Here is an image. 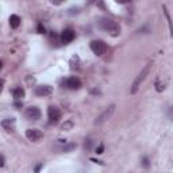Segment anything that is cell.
Segmentation results:
<instances>
[{
    "label": "cell",
    "mask_w": 173,
    "mask_h": 173,
    "mask_svg": "<svg viewBox=\"0 0 173 173\" xmlns=\"http://www.w3.org/2000/svg\"><path fill=\"white\" fill-rule=\"evenodd\" d=\"M14 106H15V107H18V108H20V107H23V103H19V102H16V103H15Z\"/></svg>",
    "instance_id": "obj_26"
},
{
    "label": "cell",
    "mask_w": 173,
    "mask_h": 173,
    "mask_svg": "<svg viewBox=\"0 0 173 173\" xmlns=\"http://www.w3.org/2000/svg\"><path fill=\"white\" fill-rule=\"evenodd\" d=\"M143 165H145V168L149 166V160H147V158H143Z\"/></svg>",
    "instance_id": "obj_25"
},
{
    "label": "cell",
    "mask_w": 173,
    "mask_h": 173,
    "mask_svg": "<svg viewBox=\"0 0 173 173\" xmlns=\"http://www.w3.org/2000/svg\"><path fill=\"white\" fill-rule=\"evenodd\" d=\"M20 24V18L18 16V15H11L10 16V26L12 27V29H18Z\"/></svg>",
    "instance_id": "obj_14"
},
{
    "label": "cell",
    "mask_w": 173,
    "mask_h": 173,
    "mask_svg": "<svg viewBox=\"0 0 173 173\" xmlns=\"http://www.w3.org/2000/svg\"><path fill=\"white\" fill-rule=\"evenodd\" d=\"M162 10H164V15H165L166 20H168V24H169V31H171V37L173 38V22H172V19H171V15H169L168 10H166V5H164Z\"/></svg>",
    "instance_id": "obj_13"
},
{
    "label": "cell",
    "mask_w": 173,
    "mask_h": 173,
    "mask_svg": "<svg viewBox=\"0 0 173 173\" xmlns=\"http://www.w3.org/2000/svg\"><path fill=\"white\" fill-rule=\"evenodd\" d=\"M39 169H41V165H37V168H35V171H37V172H39Z\"/></svg>",
    "instance_id": "obj_28"
},
{
    "label": "cell",
    "mask_w": 173,
    "mask_h": 173,
    "mask_svg": "<svg viewBox=\"0 0 173 173\" xmlns=\"http://www.w3.org/2000/svg\"><path fill=\"white\" fill-rule=\"evenodd\" d=\"M24 95H26V92H24V89L22 87H18V88H15V89L12 91V96H14L16 100L23 99Z\"/></svg>",
    "instance_id": "obj_12"
},
{
    "label": "cell",
    "mask_w": 173,
    "mask_h": 173,
    "mask_svg": "<svg viewBox=\"0 0 173 173\" xmlns=\"http://www.w3.org/2000/svg\"><path fill=\"white\" fill-rule=\"evenodd\" d=\"M152 62H149V64H146L145 67L142 68V70L138 73V76L135 77V80H134V83H133V85H131V89H130V92L131 93H137V91L139 89V87H141V84L143 83V80L146 78V76L149 74V72H150V69H152Z\"/></svg>",
    "instance_id": "obj_2"
},
{
    "label": "cell",
    "mask_w": 173,
    "mask_h": 173,
    "mask_svg": "<svg viewBox=\"0 0 173 173\" xmlns=\"http://www.w3.org/2000/svg\"><path fill=\"white\" fill-rule=\"evenodd\" d=\"M115 107H116L115 104H111L110 107H107V108L104 110V111H103L102 114H100V115L96 118L95 124H96V126H100V124L106 123V122L108 121V119L112 116V114H114V112H115Z\"/></svg>",
    "instance_id": "obj_4"
},
{
    "label": "cell",
    "mask_w": 173,
    "mask_h": 173,
    "mask_svg": "<svg viewBox=\"0 0 173 173\" xmlns=\"http://www.w3.org/2000/svg\"><path fill=\"white\" fill-rule=\"evenodd\" d=\"M62 85L68 89H72V91H76V89H80L81 88V80L76 76H72V77H68L67 80L62 83Z\"/></svg>",
    "instance_id": "obj_5"
},
{
    "label": "cell",
    "mask_w": 173,
    "mask_h": 173,
    "mask_svg": "<svg viewBox=\"0 0 173 173\" xmlns=\"http://www.w3.org/2000/svg\"><path fill=\"white\" fill-rule=\"evenodd\" d=\"M73 149H76V143H67L65 142V145L61 147V152L68 153V152H72Z\"/></svg>",
    "instance_id": "obj_16"
},
{
    "label": "cell",
    "mask_w": 173,
    "mask_h": 173,
    "mask_svg": "<svg viewBox=\"0 0 173 173\" xmlns=\"http://www.w3.org/2000/svg\"><path fill=\"white\" fill-rule=\"evenodd\" d=\"M96 153H97V154H103V153H104V145L100 143V145H99V147L96 149Z\"/></svg>",
    "instance_id": "obj_20"
},
{
    "label": "cell",
    "mask_w": 173,
    "mask_h": 173,
    "mask_svg": "<svg viewBox=\"0 0 173 173\" xmlns=\"http://www.w3.org/2000/svg\"><path fill=\"white\" fill-rule=\"evenodd\" d=\"M24 116H26L27 121H33V122H37L41 119V110L38 107H29V108L26 110V112H24Z\"/></svg>",
    "instance_id": "obj_7"
},
{
    "label": "cell",
    "mask_w": 173,
    "mask_h": 173,
    "mask_svg": "<svg viewBox=\"0 0 173 173\" xmlns=\"http://www.w3.org/2000/svg\"><path fill=\"white\" fill-rule=\"evenodd\" d=\"M154 85H156V91H157V92H162V91L165 89V84L160 83V78H157V81H156V84H154Z\"/></svg>",
    "instance_id": "obj_18"
},
{
    "label": "cell",
    "mask_w": 173,
    "mask_h": 173,
    "mask_svg": "<svg viewBox=\"0 0 173 173\" xmlns=\"http://www.w3.org/2000/svg\"><path fill=\"white\" fill-rule=\"evenodd\" d=\"M48 116H49V123H57L61 119V110L57 106H50L48 108Z\"/></svg>",
    "instance_id": "obj_6"
},
{
    "label": "cell",
    "mask_w": 173,
    "mask_h": 173,
    "mask_svg": "<svg viewBox=\"0 0 173 173\" xmlns=\"http://www.w3.org/2000/svg\"><path fill=\"white\" fill-rule=\"evenodd\" d=\"M74 38H76V33L72 29H65L61 33V42L65 43V45H67V43H70Z\"/></svg>",
    "instance_id": "obj_10"
},
{
    "label": "cell",
    "mask_w": 173,
    "mask_h": 173,
    "mask_svg": "<svg viewBox=\"0 0 173 173\" xmlns=\"http://www.w3.org/2000/svg\"><path fill=\"white\" fill-rule=\"evenodd\" d=\"M97 24H99V27L103 31L108 33L112 37H118L121 34V26L114 19H111V18H100Z\"/></svg>",
    "instance_id": "obj_1"
},
{
    "label": "cell",
    "mask_w": 173,
    "mask_h": 173,
    "mask_svg": "<svg viewBox=\"0 0 173 173\" xmlns=\"http://www.w3.org/2000/svg\"><path fill=\"white\" fill-rule=\"evenodd\" d=\"M92 139H91V138H87L85 139V142H84V150H85V152H89L91 149H92Z\"/></svg>",
    "instance_id": "obj_19"
},
{
    "label": "cell",
    "mask_w": 173,
    "mask_h": 173,
    "mask_svg": "<svg viewBox=\"0 0 173 173\" xmlns=\"http://www.w3.org/2000/svg\"><path fill=\"white\" fill-rule=\"evenodd\" d=\"M65 0H50V3H52L53 5H59V4H62Z\"/></svg>",
    "instance_id": "obj_21"
},
{
    "label": "cell",
    "mask_w": 173,
    "mask_h": 173,
    "mask_svg": "<svg viewBox=\"0 0 173 173\" xmlns=\"http://www.w3.org/2000/svg\"><path fill=\"white\" fill-rule=\"evenodd\" d=\"M26 137H27V139L33 141V142H38V141L42 139L43 134H42V131L41 130H38V128H27L26 130Z\"/></svg>",
    "instance_id": "obj_8"
},
{
    "label": "cell",
    "mask_w": 173,
    "mask_h": 173,
    "mask_svg": "<svg viewBox=\"0 0 173 173\" xmlns=\"http://www.w3.org/2000/svg\"><path fill=\"white\" fill-rule=\"evenodd\" d=\"M168 116H169V119L173 122V107H169V110H168Z\"/></svg>",
    "instance_id": "obj_22"
},
{
    "label": "cell",
    "mask_w": 173,
    "mask_h": 173,
    "mask_svg": "<svg viewBox=\"0 0 173 173\" xmlns=\"http://www.w3.org/2000/svg\"><path fill=\"white\" fill-rule=\"evenodd\" d=\"M116 3H119V4H124V3H128V2H131V0H115Z\"/></svg>",
    "instance_id": "obj_24"
},
{
    "label": "cell",
    "mask_w": 173,
    "mask_h": 173,
    "mask_svg": "<svg viewBox=\"0 0 173 173\" xmlns=\"http://www.w3.org/2000/svg\"><path fill=\"white\" fill-rule=\"evenodd\" d=\"M78 65H80V58L77 56H73L70 59V69L74 70V69H78Z\"/></svg>",
    "instance_id": "obj_15"
},
{
    "label": "cell",
    "mask_w": 173,
    "mask_h": 173,
    "mask_svg": "<svg viewBox=\"0 0 173 173\" xmlns=\"http://www.w3.org/2000/svg\"><path fill=\"white\" fill-rule=\"evenodd\" d=\"M0 166H4V156H2V162H0Z\"/></svg>",
    "instance_id": "obj_27"
},
{
    "label": "cell",
    "mask_w": 173,
    "mask_h": 173,
    "mask_svg": "<svg viewBox=\"0 0 173 173\" xmlns=\"http://www.w3.org/2000/svg\"><path fill=\"white\" fill-rule=\"evenodd\" d=\"M53 92V88L50 85H38L35 88V95L37 96H41V97H45V96H49L52 95Z\"/></svg>",
    "instance_id": "obj_11"
},
{
    "label": "cell",
    "mask_w": 173,
    "mask_h": 173,
    "mask_svg": "<svg viewBox=\"0 0 173 173\" xmlns=\"http://www.w3.org/2000/svg\"><path fill=\"white\" fill-rule=\"evenodd\" d=\"M2 127L4 131L7 133H14L15 127H16V121L14 118H7V119H3L2 121Z\"/></svg>",
    "instance_id": "obj_9"
},
{
    "label": "cell",
    "mask_w": 173,
    "mask_h": 173,
    "mask_svg": "<svg viewBox=\"0 0 173 173\" xmlns=\"http://www.w3.org/2000/svg\"><path fill=\"white\" fill-rule=\"evenodd\" d=\"M73 126H74L73 121H67L64 124L61 126V130L62 131H69V130H72V128H73Z\"/></svg>",
    "instance_id": "obj_17"
},
{
    "label": "cell",
    "mask_w": 173,
    "mask_h": 173,
    "mask_svg": "<svg viewBox=\"0 0 173 173\" xmlns=\"http://www.w3.org/2000/svg\"><path fill=\"white\" fill-rule=\"evenodd\" d=\"M37 30H38L39 34H43V33H45V27H43L42 24H38V29H37Z\"/></svg>",
    "instance_id": "obj_23"
},
{
    "label": "cell",
    "mask_w": 173,
    "mask_h": 173,
    "mask_svg": "<svg viewBox=\"0 0 173 173\" xmlns=\"http://www.w3.org/2000/svg\"><path fill=\"white\" fill-rule=\"evenodd\" d=\"M89 46H91V50L93 52V54L99 56V57L103 54H106V52H107V45H106L104 41H102V39L92 41V42L89 43Z\"/></svg>",
    "instance_id": "obj_3"
}]
</instances>
